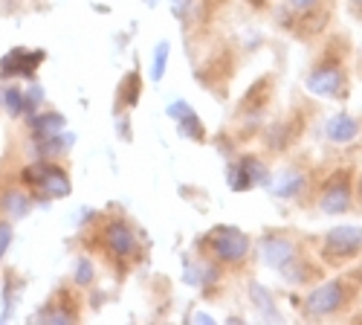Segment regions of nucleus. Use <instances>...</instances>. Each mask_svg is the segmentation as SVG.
Segmentation results:
<instances>
[{"label":"nucleus","mask_w":362,"mask_h":325,"mask_svg":"<svg viewBox=\"0 0 362 325\" xmlns=\"http://www.w3.org/2000/svg\"><path fill=\"white\" fill-rule=\"evenodd\" d=\"M200 247L212 256L218 264H226V268H235V264L240 261H247L250 256V235L244 229H238V227H229V224H221L215 227L209 235H203L200 239Z\"/></svg>","instance_id":"nucleus-1"},{"label":"nucleus","mask_w":362,"mask_h":325,"mask_svg":"<svg viewBox=\"0 0 362 325\" xmlns=\"http://www.w3.org/2000/svg\"><path fill=\"white\" fill-rule=\"evenodd\" d=\"M21 181L26 186H33L38 189L41 200H62L73 192V183H70V174L62 169V166H55V163H47V160H38L33 166H26L21 171Z\"/></svg>","instance_id":"nucleus-2"},{"label":"nucleus","mask_w":362,"mask_h":325,"mask_svg":"<svg viewBox=\"0 0 362 325\" xmlns=\"http://www.w3.org/2000/svg\"><path fill=\"white\" fill-rule=\"evenodd\" d=\"M305 87L313 96H322V99H342L348 93V79H345L342 62H337V58H325V62H319L308 73Z\"/></svg>","instance_id":"nucleus-3"},{"label":"nucleus","mask_w":362,"mask_h":325,"mask_svg":"<svg viewBox=\"0 0 362 325\" xmlns=\"http://www.w3.org/2000/svg\"><path fill=\"white\" fill-rule=\"evenodd\" d=\"M359 250H362V227H351V224L327 229L322 241V258L327 264H345L356 258Z\"/></svg>","instance_id":"nucleus-4"},{"label":"nucleus","mask_w":362,"mask_h":325,"mask_svg":"<svg viewBox=\"0 0 362 325\" xmlns=\"http://www.w3.org/2000/svg\"><path fill=\"white\" fill-rule=\"evenodd\" d=\"M354 203V183H351V169H342L337 174H330L325 186H322V195H319V210L325 215H342L351 210Z\"/></svg>","instance_id":"nucleus-5"},{"label":"nucleus","mask_w":362,"mask_h":325,"mask_svg":"<svg viewBox=\"0 0 362 325\" xmlns=\"http://www.w3.org/2000/svg\"><path fill=\"white\" fill-rule=\"evenodd\" d=\"M345 302H348V287L342 279H334V282H325L310 290V297L305 300V314L308 317H334V314H339V308Z\"/></svg>","instance_id":"nucleus-6"},{"label":"nucleus","mask_w":362,"mask_h":325,"mask_svg":"<svg viewBox=\"0 0 362 325\" xmlns=\"http://www.w3.org/2000/svg\"><path fill=\"white\" fill-rule=\"evenodd\" d=\"M44 58H47L44 50L15 47V50H9L4 58H0V76H26V79H33Z\"/></svg>","instance_id":"nucleus-7"},{"label":"nucleus","mask_w":362,"mask_h":325,"mask_svg":"<svg viewBox=\"0 0 362 325\" xmlns=\"http://www.w3.org/2000/svg\"><path fill=\"white\" fill-rule=\"evenodd\" d=\"M258 250H261V261L267 264V268H273V270H281L293 256H298L296 244L287 239V235H281V232H269V235H264Z\"/></svg>","instance_id":"nucleus-8"},{"label":"nucleus","mask_w":362,"mask_h":325,"mask_svg":"<svg viewBox=\"0 0 362 325\" xmlns=\"http://www.w3.org/2000/svg\"><path fill=\"white\" fill-rule=\"evenodd\" d=\"M105 247L116 256V258H131L136 253V232L128 221L116 218L105 227Z\"/></svg>","instance_id":"nucleus-9"},{"label":"nucleus","mask_w":362,"mask_h":325,"mask_svg":"<svg viewBox=\"0 0 362 325\" xmlns=\"http://www.w3.org/2000/svg\"><path fill=\"white\" fill-rule=\"evenodd\" d=\"M325 137L337 145H348L359 137V122L354 120L351 113H334L330 120L325 122Z\"/></svg>","instance_id":"nucleus-10"},{"label":"nucleus","mask_w":362,"mask_h":325,"mask_svg":"<svg viewBox=\"0 0 362 325\" xmlns=\"http://www.w3.org/2000/svg\"><path fill=\"white\" fill-rule=\"evenodd\" d=\"M29 128H33V139H44L52 134H62L67 128V120H64V113H58V110L33 113L29 116Z\"/></svg>","instance_id":"nucleus-11"},{"label":"nucleus","mask_w":362,"mask_h":325,"mask_svg":"<svg viewBox=\"0 0 362 325\" xmlns=\"http://www.w3.org/2000/svg\"><path fill=\"white\" fill-rule=\"evenodd\" d=\"M29 210H33V198L23 195L21 189H6L4 195H0V212H4L9 221L26 218Z\"/></svg>","instance_id":"nucleus-12"},{"label":"nucleus","mask_w":362,"mask_h":325,"mask_svg":"<svg viewBox=\"0 0 362 325\" xmlns=\"http://www.w3.org/2000/svg\"><path fill=\"white\" fill-rule=\"evenodd\" d=\"M273 183V181H269ZM308 186V177H305V171H298V169H287L279 181L269 186V192H273L276 198H298L301 195V189Z\"/></svg>","instance_id":"nucleus-13"},{"label":"nucleus","mask_w":362,"mask_h":325,"mask_svg":"<svg viewBox=\"0 0 362 325\" xmlns=\"http://www.w3.org/2000/svg\"><path fill=\"white\" fill-rule=\"evenodd\" d=\"M33 142H35V154L41 160H52L58 154H64L70 145L76 142V137L67 134V131H62V134H52V137H44V139H33Z\"/></svg>","instance_id":"nucleus-14"},{"label":"nucleus","mask_w":362,"mask_h":325,"mask_svg":"<svg viewBox=\"0 0 362 325\" xmlns=\"http://www.w3.org/2000/svg\"><path fill=\"white\" fill-rule=\"evenodd\" d=\"M250 297H252V305L258 308V314L264 319H273V322H281V314L276 311V302H273V293H269L264 285L252 282L250 285Z\"/></svg>","instance_id":"nucleus-15"},{"label":"nucleus","mask_w":362,"mask_h":325,"mask_svg":"<svg viewBox=\"0 0 362 325\" xmlns=\"http://www.w3.org/2000/svg\"><path fill=\"white\" fill-rule=\"evenodd\" d=\"M177 131H180V137H183V139H192V142H203L206 139V125L200 122V116L194 110H189L186 116H180Z\"/></svg>","instance_id":"nucleus-16"},{"label":"nucleus","mask_w":362,"mask_h":325,"mask_svg":"<svg viewBox=\"0 0 362 325\" xmlns=\"http://www.w3.org/2000/svg\"><path fill=\"white\" fill-rule=\"evenodd\" d=\"M238 163H240V169L250 174L252 186H269V169L264 166V160H258V157L250 154V157H240Z\"/></svg>","instance_id":"nucleus-17"},{"label":"nucleus","mask_w":362,"mask_h":325,"mask_svg":"<svg viewBox=\"0 0 362 325\" xmlns=\"http://www.w3.org/2000/svg\"><path fill=\"white\" fill-rule=\"evenodd\" d=\"M281 273H284L287 282H308V279H313V268L308 261H301V256H293L281 268Z\"/></svg>","instance_id":"nucleus-18"},{"label":"nucleus","mask_w":362,"mask_h":325,"mask_svg":"<svg viewBox=\"0 0 362 325\" xmlns=\"http://www.w3.org/2000/svg\"><path fill=\"white\" fill-rule=\"evenodd\" d=\"M168 55H171V44L160 41L154 47V58H151V79H154V81H163L165 67H168Z\"/></svg>","instance_id":"nucleus-19"},{"label":"nucleus","mask_w":362,"mask_h":325,"mask_svg":"<svg viewBox=\"0 0 362 325\" xmlns=\"http://www.w3.org/2000/svg\"><path fill=\"white\" fill-rule=\"evenodd\" d=\"M226 181H229V189H232V192H250V189H252L250 174L240 169V163H229V169H226Z\"/></svg>","instance_id":"nucleus-20"},{"label":"nucleus","mask_w":362,"mask_h":325,"mask_svg":"<svg viewBox=\"0 0 362 325\" xmlns=\"http://www.w3.org/2000/svg\"><path fill=\"white\" fill-rule=\"evenodd\" d=\"M4 108L9 116H23V91L18 84H9L4 91Z\"/></svg>","instance_id":"nucleus-21"},{"label":"nucleus","mask_w":362,"mask_h":325,"mask_svg":"<svg viewBox=\"0 0 362 325\" xmlns=\"http://www.w3.org/2000/svg\"><path fill=\"white\" fill-rule=\"evenodd\" d=\"M93 279H96V270H93V261L90 258H78L76 261V270H73V282L76 285H81V287H87V285H93Z\"/></svg>","instance_id":"nucleus-22"},{"label":"nucleus","mask_w":362,"mask_h":325,"mask_svg":"<svg viewBox=\"0 0 362 325\" xmlns=\"http://www.w3.org/2000/svg\"><path fill=\"white\" fill-rule=\"evenodd\" d=\"M41 102H44V87L41 84H29L23 91V113H29V116L38 113Z\"/></svg>","instance_id":"nucleus-23"},{"label":"nucleus","mask_w":362,"mask_h":325,"mask_svg":"<svg viewBox=\"0 0 362 325\" xmlns=\"http://www.w3.org/2000/svg\"><path fill=\"white\" fill-rule=\"evenodd\" d=\"M139 102V73L134 70L128 79H125V84H122V105L125 108H134Z\"/></svg>","instance_id":"nucleus-24"},{"label":"nucleus","mask_w":362,"mask_h":325,"mask_svg":"<svg viewBox=\"0 0 362 325\" xmlns=\"http://www.w3.org/2000/svg\"><path fill=\"white\" fill-rule=\"evenodd\" d=\"M12 239H15V229L9 221H0V258H4L12 247Z\"/></svg>","instance_id":"nucleus-25"},{"label":"nucleus","mask_w":362,"mask_h":325,"mask_svg":"<svg viewBox=\"0 0 362 325\" xmlns=\"http://www.w3.org/2000/svg\"><path fill=\"white\" fill-rule=\"evenodd\" d=\"M319 4H322V0H287V6H290L293 12H298V15H310Z\"/></svg>","instance_id":"nucleus-26"},{"label":"nucleus","mask_w":362,"mask_h":325,"mask_svg":"<svg viewBox=\"0 0 362 325\" xmlns=\"http://www.w3.org/2000/svg\"><path fill=\"white\" fill-rule=\"evenodd\" d=\"M194 322H212V317L209 314H194Z\"/></svg>","instance_id":"nucleus-27"},{"label":"nucleus","mask_w":362,"mask_h":325,"mask_svg":"<svg viewBox=\"0 0 362 325\" xmlns=\"http://www.w3.org/2000/svg\"><path fill=\"white\" fill-rule=\"evenodd\" d=\"M348 4L354 6V12H359V15H362V0H348Z\"/></svg>","instance_id":"nucleus-28"},{"label":"nucleus","mask_w":362,"mask_h":325,"mask_svg":"<svg viewBox=\"0 0 362 325\" xmlns=\"http://www.w3.org/2000/svg\"><path fill=\"white\" fill-rule=\"evenodd\" d=\"M0 108H4V87H0Z\"/></svg>","instance_id":"nucleus-29"},{"label":"nucleus","mask_w":362,"mask_h":325,"mask_svg":"<svg viewBox=\"0 0 362 325\" xmlns=\"http://www.w3.org/2000/svg\"><path fill=\"white\" fill-rule=\"evenodd\" d=\"M359 55H362V52H359Z\"/></svg>","instance_id":"nucleus-30"}]
</instances>
